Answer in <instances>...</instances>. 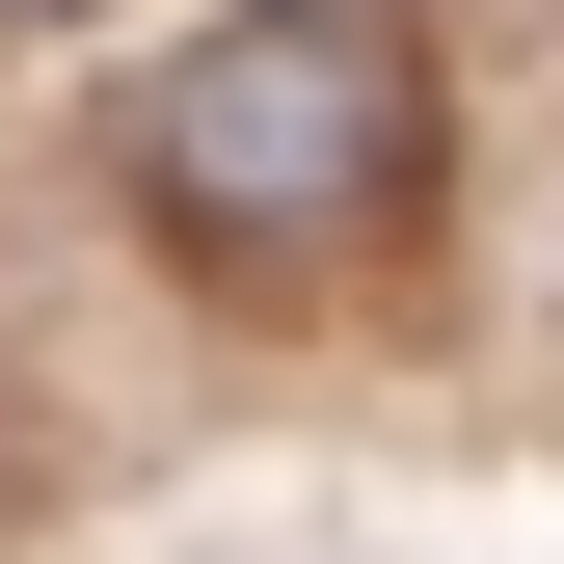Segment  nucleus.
<instances>
[{"instance_id": "1", "label": "nucleus", "mask_w": 564, "mask_h": 564, "mask_svg": "<svg viewBox=\"0 0 564 564\" xmlns=\"http://www.w3.org/2000/svg\"><path fill=\"white\" fill-rule=\"evenodd\" d=\"M377 162H403V28L377 0H242V28H188L162 82H134V188L216 216V242L377 216Z\"/></svg>"}]
</instances>
